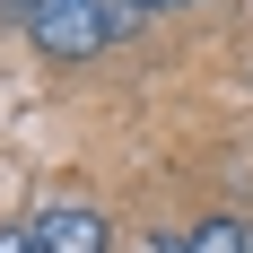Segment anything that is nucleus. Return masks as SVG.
<instances>
[{
  "label": "nucleus",
  "mask_w": 253,
  "mask_h": 253,
  "mask_svg": "<svg viewBox=\"0 0 253 253\" xmlns=\"http://www.w3.org/2000/svg\"><path fill=\"white\" fill-rule=\"evenodd\" d=\"M0 253H35V245H26V227H0Z\"/></svg>",
  "instance_id": "5"
},
{
  "label": "nucleus",
  "mask_w": 253,
  "mask_h": 253,
  "mask_svg": "<svg viewBox=\"0 0 253 253\" xmlns=\"http://www.w3.org/2000/svg\"><path fill=\"white\" fill-rule=\"evenodd\" d=\"M149 18H157L149 0H105V44H131V35H140Z\"/></svg>",
  "instance_id": "4"
},
{
  "label": "nucleus",
  "mask_w": 253,
  "mask_h": 253,
  "mask_svg": "<svg viewBox=\"0 0 253 253\" xmlns=\"http://www.w3.org/2000/svg\"><path fill=\"white\" fill-rule=\"evenodd\" d=\"M26 245L35 253H114V227H105V210L87 201H52L35 227H26Z\"/></svg>",
  "instance_id": "2"
},
{
  "label": "nucleus",
  "mask_w": 253,
  "mask_h": 253,
  "mask_svg": "<svg viewBox=\"0 0 253 253\" xmlns=\"http://www.w3.org/2000/svg\"><path fill=\"white\" fill-rule=\"evenodd\" d=\"M0 9H18V0H0Z\"/></svg>",
  "instance_id": "7"
},
{
  "label": "nucleus",
  "mask_w": 253,
  "mask_h": 253,
  "mask_svg": "<svg viewBox=\"0 0 253 253\" xmlns=\"http://www.w3.org/2000/svg\"><path fill=\"white\" fill-rule=\"evenodd\" d=\"M175 253H253V227L245 218H201V227H183Z\"/></svg>",
  "instance_id": "3"
},
{
  "label": "nucleus",
  "mask_w": 253,
  "mask_h": 253,
  "mask_svg": "<svg viewBox=\"0 0 253 253\" xmlns=\"http://www.w3.org/2000/svg\"><path fill=\"white\" fill-rule=\"evenodd\" d=\"M149 9H201V0H149Z\"/></svg>",
  "instance_id": "6"
},
{
  "label": "nucleus",
  "mask_w": 253,
  "mask_h": 253,
  "mask_svg": "<svg viewBox=\"0 0 253 253\" xmlns=\"http://www.w3.org/2000/svg\"><path fill=\"white\" fill-rule=\"evenodd\" d=\"M18 18H26V35H35L44 61L105 52V0H18Z\"/></svg>",
  "instance_id": "1"
}]
</instances>
